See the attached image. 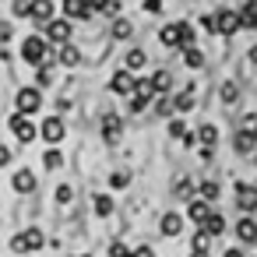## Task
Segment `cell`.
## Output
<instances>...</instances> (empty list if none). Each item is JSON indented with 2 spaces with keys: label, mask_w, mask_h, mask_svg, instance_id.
Returning <instances> with one entry per match:
<instances>
[{
  "label": "cell",
  "mask_w": 257,
  "mask_h": 257,
  "mask_svg": "<svg viewBox=\"0 0 257 257\" xmlns=\"http://www.w3.org/2000/svg\"><path fill=\"white\" fill-rule=\"evenodd\" d=\"M236 208L239 211H257V187L236 183Z\"/></svg>",
  "instance_id": "9c48e42d"
},
{
  "label": "cell",
  "mask_w": 257,
  "mask_h": 257,
  "mask_svg": "<svg viewBox=\"0 0 257 257\" xmlns=\"http://www.w3.org/2000/svg\"><path fill=\"white\" fill-rule=\"evenodd\" d=\"M43 243H46L43 229H25V232H18L11 239V250L15 253H32V250H43Z\"/></svg>",
  "instance_id": "3957f363"
},
{
  "label": "cell",
  "mask_w": 257,
  "mask_h": 257,
  "mask_svg": "<svg viewBox=\"0 0 257 257\" xmlns=\"http://www.w3.org/2000/svg\"><path fill=\"white\" fill-rule=\"evenodd\" d=\"M60 162H64V155H60L57 148H46V155H43V166H46V169H60Z\"/></svg>",
  "instance_id": "1f68e13d"
},
{
  "label": "cell",
  "mask_w": 257,
  "mask_h": 257,
  "mask_svg": "<svg viewBox=\"0 0 257 257\" xmlns=\"http://www.w3.org/2000/svg\"><path fill=\"white\" fill-rule=\"evenodd\" d=\"M8 123H11V131H15V138H18L22 145H32V141H36V127H32V120H29V116L15 113Z\"/></svg>",
  "instance_id": "52a82bcc"
},
{
  "label": "cell",
  "mask_w": 257,
  "mask_h": 257,
  "mask_svg": "<svg viewBox=\"0 0 257 257\" xmlns=\"http://www.w3.org/2000/svg\"><path fill=\"white\" fill-rule=\"evenodd\" d=\"M131 257H155V250L152 246H138V250H131Z\"/></svg>",
  "instance_id": "ee69618b"
},
{
  "label": "cell",
  "mask_w": 257,
  "mask_h": 257,
  "mask_svg": "<svg viewBox=\"0 0 257 257\" xmlns=\"http://www.w3.org/2000/svg\"><path fill=\"white\" fill-rule=\"evenodd\" d=\"M85 257H88V253H85Z\"/></svg>",
  "instance_id": "816d5d0a"
},
{
  "label": "cell",
  "mask_w": 257,
  "mask_h": 257,
  "mask_svg": "<svg viewBox=\"0 0 257 257\" xmlns=\"http://www.w3.org/2000/svg\"><path fill=\"white\" fill-rule=\"evenodd\" d=\"M183 120H169V138H183Z\"/></svg>",
  "instance_id": "74e56055"
},
{
  "label": "cell",
  "mask_w": 257,
  "mask_h": 257,
  "mask_svg": "<svg viewBox=\"0 0 257 257\" xmlns=\"http://www.w3.org/2000/svg\"><path fill=\"white\" fill-rule=\"evenodd\" d=\"M15 102H18V113H22V116H32V113L43 109V92H39V88H22Z\"/></svg>",
  "instance_id": "5b68a950"
},
{
  "label": "cell",
  "mask_w": 257,
  "mask_h": 257,
  "mask_svg": "<svg viewBox=\"0 0 257 257\" xmlns=\"http://www.w3.org/2000/svg\"><path fill=\"white\" fill-rule=\"evenodd\" d=\"M145 11H148V15H159V11H162V0H145Z\"/></svg>",
  "instance_id": "7bdbcfd3"
},
{
  "label": "cell",
  "mask_w": 257,
  "mask_h": 257,
  "mask_svg": "<svg viewBox=\"0 0 257 257\" xmlns=\"http://www.w3.org/2000/svg\"><path fill=\"white\" fill-rule=\"evenodd\" d=\"M243 25H239V11H218L215 15V36H236Z\"/></svg>",
  "instance_id": "8992f818"
},
{
  "label": "cell",
  "mask_w": 257,
  "mask_h": 257,
  "mask_svg": "<svg viewBox=\"0 0 257 257\" xmlns=\"http://www.w3.org/2000/svg\"><path fill=\"white\" fill-rule=\"evenodd\" d=\"M197 232H204L208 239H211V236H222V232H225V215L211 211V215H208V218H204V222L197 225Z\"/></svg>",
  "instance_id": "7c38bea8"
},
{
  "label": "cell",
  "mask_w": 257,
  "mask_h": 257,
  "mask_svg": "<svg viewBox=\"0 0 257 257\" xmlns=\"http://www.w3.org/2000/svg\"><path fill=\"white\" fill-rule=\"evenodd\" d=\"M190 250H194V257H204V253H208V236H204V232H194Z\"/></svg>",
  "instance_id": "4dcf8cb0"
},
{
  "label": "cell",
  "mask_w": 257,
  "mask_h": 257,
  "mask_svg": "<svg viewBox=\"0 0 257 257\" xmlns=\"http://www.w3.org/2000/svg\"><path fill=\"white\" fill-rule=\"evenodd\" d=\"M127 183H131L127 173H113V176H109V187H127Z\"/></svg>",
  "instance_id": "f35d334b"
},
{
  "label": "cell",
  "mask_w": 257,
  "mask_h": 257,
  "mask_svg": "<svg viewBox=\"0 0 257 257\" xmlns=\"http://www.w3.org/2000/svg\"><path fill=\"white\" fill-rule=\"evenodd\" d=\"M95 215H102V218L113 215V197H109V194H99V197H95Z\"/></svg>",
  "instance_id": "f1b7e54d"
},
{
  "label": "cell",
  "mask_w": 257,
  "mask_h": 257,
  "mask_svg": "<svg viewBox=\"0 0 257 257\" xmlns=\"http://www.w3.org/2000/svg\"><path fill=\"white\" fill-rule=\"evenodd\" d=\"M11 36H15V25H11V22H0V50H8Z\"/></svg>",
  "instance_id": "d6a6232c"
},
{
  "label": "cell",
  "mask_w": 257,
  "mask_h": 257,
  "mask_svg": "<svg viewBox=\"0 0 257 257\" xmlns=\"http://www.w3.org/2000/svg\"><path fill=\"white\" fill-rule=\"evenodd\" d=\"M120 134H123V120H120L116 113H106V116H102V141H106V145H116Z\"/></svg>",
  "instance_id": "ba28073f"
},
{
  "label": "cell",
  "mask_w": 257,
  "mask_h": 257,
  "mask_svg": "<svg viewBox=\"0 0 257 257\" xmlns=\"http://www.w3.org/2000/svg\"><path fill=\"white\" fill-rule=\"evenodd\" d=\"M183 64L197 71V67H204V53H201L197 46H190V50H183Z\"/></svg>",
  "instance_id": "484cf974"
},
{
  "label": "cell",
  "mask_w": 257,
  "mask_h": 257,
  "mask_svg": "<svg viewBox=\"0 0 257 257\" xmlns=\"http://www.w3.org/2000/svg\"><path fill=\"white\" fill-rule=\"evenodd\" d=\"M57 64H64V67H78V64H81V50L71 46V43L60 46V50H57Z\"/></svg>",
  "instance_id": "ac0fdd59"
},
{
  "label": "cell",
  "mask_w": 257,
  "mask_h": 257,
  "mask_svg": "<svg viewBox=\"0 0 257 257\" xmlns=\"http://www.w3.org/2000/svg\"><path fill=\"white\" fill-rule=\"evenodd\" d=\"M155 113H159V116H169V113H173V99H169V95H162V99L155 102Z\"/></svg>",
  "instance_id": "e575fe53"
},
{
  "label": "cell",
  "mask_w": 257,
  "mask_h": 257,
  "mask_svg": "<svg viewBox=\"0 0 257 257\" xmlns=\"http://www.w3.org/2000/svg\"><path fill=\"white\" fill-rule=\"evenodd\" d=\"M11 155H15V152H11L8 145H0V166H8V162H11Z\"/></svg>",
  "instance_id": "f6af8a7d"
},
{
  "label": "cell",
  "mask_w": 257,
  "mask_h": 257,
  "mask_svg": "<svg viewBox=\"0 0 257 257\" xmlns=\"http://www.w3.org/2000/svg\"><path fill=\"white\" fill-rule=\"evenodd\" d=\"M197 197H201V201H215V197H218V183H211V180L197 183Z\"/></svg>",
  "instance_id": "83f0119b"
},
{
  "label": "cell",
  "mask_w": 257,
  "mask_h": 257,
  "mask_svg": "<svg viewBox=\"0 0 257 257\" xmlns=\"http://www.w3.org/2000/svg\"><path fill=\"white\" fill-rule=\"evenodd\" d=\"M197 141H201L204 148H211V145L218 141V127H215V123H201V131H197Z\"/></svg>",
  "instance_id": "cb8c5ba5"
},
{
  "label": "cell",
  "mask_w": 257,
  "mask_h": 257,
  "mask_svg": "<svg viewBox=\"0 0 257 257\" xmlns=\"http://www.w3.org/2000/svg\"><path fill=\"white\" fill-rule=\"evenodd\" d=\"M236 99H239V92H236V85H232V81H225V85H222V102H229V106H232Z\"/></svg>",
  "instance_id": "836d02e7"
},
{
  "label": "cell",
  "mask_w": 257,
  "mask_h": 257,
  "mask_svg": "<svg viewBox=\"0 0 257 257\" xmlns=\"http://www.w3.org/2000/svg\"><path fill=\"white\" fill-rule=\"evenodd\" d=\"M190 106H194V88H183V92H180V95L173 99V109H180V113H187Z\"/></svg>",
  "instance_id": "4316f807"
},
{
  "label": "cell",
  "mask_w": 257,
  "mask_h": 257,
  "mask_svg": "<svg viewBox=\"0 0 257 257\" xmlns=\"http://www.w3.org/2000/svg\"><path fill=\"white\" fill-rule=\"evenodd\" d=\"M53 81V71H50V64H43L39 67V85H50Z\"/></svg>",
  "instance_id": "b9f144b4"
},
{
  "label": "cell",
  "mask_w": 257,
  "mask_h": 257,
  "mask_svg": "<svg viewBox=\"0 0 257 257\" xmlns=\"http://www.w3.org/2000/svg\"><path fill=\"white\" fill-rule=\"evenodd\" d=\"M71 194H74V190H71L67 183H60V187H57V201H60V204H67V201H71Z\"/></svg>",
  "instance_id": "ab89813d"
},
{
  "label": "cell",
  "mask_w": 257,
  "mask_h": 257,
  "mask_svg": "<svg viewBox=\"0 0 257 257\" xmlns=\"http://www.w3.org/2000/svg\"><path fill=\"white\" fill-rule=\"evenodd\" d=\"M64 134H67V127H64V120H60V116H50V120H43V138H46L53 148L64 141Z\"/></svg>",
  "instance_id": "30bf717a"
},
{
  "label": "cell",
  "mask_w": 257,
  "mask_h": 257,
  "mask_svg": "<svg viewBox=\"0 0 257 257\" xmlns=\"http://www.w3.org/2000/svg\"><path fill=\"white\" fill-rule=\"evenodd\" d=\"M85 8H88V11H102V15H106L109 0H85Z\"/></svg>",
  "instance_id": "60d3db41"
},
{
  "label": "cell",
  "mask_w": 257,
  "mask_h": 257,
  "mask_svg": "<svg viewBox=\"0 0 257 257\" xmlns=\"http://www.w3.org/2000/svg\"><path fill=\"white\" fill-rule=\"evenodd\" d=\"M64 15H67V22H88L92 18V11L85 8V0H64Z\"/></svg>",
  "instance_id": "4fadbf2b"
},
{
  "label": "cell",
  "mask_w": 257,
  "mask_h": 257,
  "mask_svg": "<svg viewBox=\"0 0 257 257\" xmlns=\"http://www.w3.org/2000/svg\"><path fill=\"white\" fill-rule=\"evenodd\" d=\"M53 11H57L53 0H29V18L36 22H53Z\"/></svg>",
  "instance_id": "8fae6325"
},
{
  "label": "cell",
  "mask_w": 257,
  "mask_h": 257,
  "mask_svg": "<svg viewBox=\"0 0 257 257\" xmlns=\"http://www.w3.org/2000/svg\"><path fill=\"white\" fill-rule=\"evenodd\" d=\"M11 183H15L18 194H32V190H36V173H32V169H18Z\"/></svg>",
  "instance_id": "2e32d148"
},
{
  "label": "cell",
  "mask_w": 257,
  "mask_h": 257,
  "mask_svg": "<svg viewBox=\"0 0 257 257\" xmlns=\"http://www.w3.org/2000/svg\"><path fill=\"white\" fill-rule=\"evenodd\" d=\"M109 257H131V250H127V246L116 239V243H109Z\"/></svg>",
  "instance_id": "8d00e7d4"
},
{
  "label": "cell",
  "mask_w": 257,
  "mask_h": 257,
  "mask_svg": "<svg viewBox=\"0 0 257 257\" xmlns=\"http://www.w3.org/2000/svg\"><path fill=\"white\" fill-rule=\"evenodd\" d=\"M176 194H190V180H180L176 183Z\"/></svg>",
  "instance_id": "7dc6e473"
},
{
  "label": "cell",
  "mask_w": 257,
  "mask_h": 257,
  "mask_svg": "<svg viewBox=\"0 0 257 257\" xmlns=\"http://www.w3.org/2000/svg\"><path fill=\"white\" fill-rule=\"evenodd\" d=\"M43 36H46L57 50L67 46V43H71V22H67V18H53V22H46V32H43Z\"/></svg>",
  "instance_id": "277c9868"
},
{
  "label": "cell",
  "mask_w": 257,
  "mask_h": 257,
  "mask_svg": "<svg viewBox=\"0 0 257 257\" xmlns=\"http://www.w3.org/2000/svg\"><path fill=\"white\" fill-rule=\"evenodd\" d=\"M152 88H155L159 95H169V88H173V74H169V71H155V74H152Z\"/></svg>",
  "instance_id": "603a6c76"
},
{
  "label": "cell",
  "mask_w": 257,
  "mask_h": 257,
  "mask_svg": "<svg viewBox=\"0 0 257 257\" xmlns=\"http://www.w3.org/2000/svg\"><path fill=\"white\" fill-rule=\"evenodd\" d=\"M109 88H113L116 95H131V92H134V74H131V71H116L113 81H109Z\"/></svg>",
  "instance_id": "5bb4252c"
},
{
  "label": "cell",
  "mask_w": 257,
  "mask_h": 257,
  "mask_svg": "<svg viewBox=\"0 0 257 257\" xmlns=\"http://www.w3.org/2000/svg\"><path fill=\"white\" fill-rule=\"evenodd\" d=\"M239 25L243 29H257V0H246L239 8Z\"/></svg>",
  "instance_id": "7402d4cb"
},
{
  "label": "cell",
  "mask_w": 257,
  "mask_h": 257,
  "mask_svg": "<svg viewBox=\"0 0 257 257\" xmlns=\"http://www.w3.org/2000/svg\"><path fill=\"white\" fill-rule=\"evenodd\" d=\"M246 120V131H253V138H257V113H250V116H243Z\"/></svg>",
  "instance_id": "bcb514c9"
},
{
  "label": "cell",
  "mask_w": 257,
  "mask_h": 257,
  "mask_svg": "<svg viewBox=\"0 0 257 257\" xmlns=\"http://www.w3.org/2000/svg\"><path fill=\"white\" fill-rule=\"evenodd\" d=\"M253 155H257V152H253Z\"/></svg>",
  "instance_id": "f907efd6"
},
{
  "label": "cell",
  "mask_w": 257,
  "mask_h": 257,
  "mask_svg": "<svg viewBox=\"0 0 257 257\" xmlns=\"http://www.w3.org/2000/svg\"><path fill=\"white\" fill-rule=\"evenodd\" d=\"M22 57H25V64H32V67H43V64L50 60L46 39H43V36H29V39L22 43Z\"/></svg>",
  "instance_id": "6da1fadb"
},
{
  "label": "cell",
  "mask_w": 257,
  "mask_h": 257,
  "mask_svg": "<svg viewBox=\"0 0 257 257\" xmlns=\"http://www.w3.org/2000/svg\"><path fill=\"white\" fill-rule=\"evenodd\" d=\"M152 95H155V88H152V78H141V81H134V92H131V113H145L148 106H152Z\"/></svg>",
  "instance_id": "7a4b0ae2"
},
{
  "label": "cell",
  "mask_w": 257,
  "mask_h": 257,
  "mask_svg": "<svg viewBox=\"0 0 257 257\" xmlns=\"http://www.w3.org/2000/svg\"><path fill=\"white\" fill-rule=\"evenodd\" d=\"M225 257H243V253H239L236 246H229V250H225Z\"/></svg>",
  "instance_id": "c3c4849f"
},
{
  "label": "cell",
  "mask_w": 257,
  "mask_h": 257,
  "mask_svg": "<svg viewBox=\"0 0 257 257\" xmlns=\"http://www.w3.org/2000/svg\"><path fill=\"white\" fill-rule=\"evenodd\" d=\"M131 32H134V29H131L127 18H116V22H113V39H131Z\"/></svg>",
  "instance_id": "f546056e"
},
{
  "label": "cell",
  "mask_w": 257,
  "mask_h": 257,
  "mask_svg": "<svg viewBox=\"0 0 257 257\" xmlns=\"http://www.w3.org/2000/svg\"><path fill=\"white\" fill-rule=\"evenodd\" d=\"M145 64H148V53H145V50H131V53H127V71H131V74L141 71Z\"/></svg>",
  "instance_id": "d4e9b609"
},
{
  "label": "cell",
  "mask_w": 257,
  "mask_h": 257,
  "mask_svg": "<svg viewBox=\"0 0 257 257\" xmlns=\"http://www.w3.org/2000/svg\"><path fill=\"white\" fill-rule=\"evenodd\" d=\"M208 215H211V208H208V201H201V197H194V201L187 204V218H190V222H197V225H201V222H204Z\"/></svg>",
  "instance_id": "d6986e66"
},
{
  "label": "cell",
  "mask_w": 257,
  "mask_h": 257,
  "mask_svg": "<svg viewBox=\"0 0 257 257\" xmlns=\"http://www.w3.org/2000/svg\"><path fill=\"white\" fill-rule=\"evenodd\" d=\"M232 148L239 152V155H250V152H257V138H253V131H239L236 138H232Z\"/></svg>",
  "instance_id": "9a60e30c"
},
{
  "label": "cell",
  "mask_w": 257,
  "mask_h": 257,
  "mask_svg": "<svg viewBox=\"0 0 257 257\" xmlns=\"http://www.w3.org/2000/svg\"><path fill=\"white\" fill-rule=\"evenodd\" d=\"M159 229H162V236H180L183 218H180L176 211H166V215H162V222H159Z\"/></svg>",
  "instance_id": "ffe728a7"
},
{
  "label": "cell",
  "mask_w": 257,
  "mask_h": 257,
  "mask_svg": "<svg viewBox=\"0 0 257 257\" xmlns=\"http://www.w3.org/2000/svg\"><path fill=\"white\" fill-rule=\"evenodd\" d=\"M250 64H257V46H253V50H250Z\"/></svg>",
  "instance_id": "681fc988"
},
{
  "label": "cell",
  "mask_w": 257,
  "mask_h": 257,
  "mask_svg": "<svg viewBox=\"0 0 257 257\" xmlns=\"http://www.w3.org/2000/svg\"><path fill=\"white\" fill-rule=\"evenodd\" d=\"M236 236H239V243H257V222L253 218H239L236 222Z\"/></svg>",
  "instance_id": "44dd1931"
},
{
  "label": "cell",
  "mask_w": 257,
  "mask_h": 257,
  "mask_svg": "<svg viewBox=\"0 0 257 257\" xmlns=\"http://www.w3.org/2000/svg\"><path fill=\"white\" fill-rule=\"evenodd\" d=\"M11 11H15V18H29V0H15Z\"/></svg>",
  "instance_id": "d590c367"
},
{
  "label": "cell",
  "mask_w": 257,
  "mask_h": 257,
  "mask_svg": "<svg viewBox=\"0 0 257 257\" xmlns=\"http://www.w3.org/2000/svg\"><path fill=\"white\" fill-rule=\"evenodd\" d=\"M159 39H162V46H180L183 50V36H180V22L176 25H162V32H159Z\"/></svg>",
  "instance_id": "e0dca14e"
}]
</instances>
